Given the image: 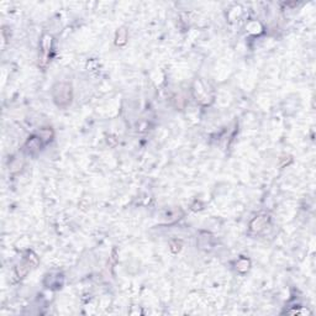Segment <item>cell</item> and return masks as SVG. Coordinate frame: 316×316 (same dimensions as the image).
<instances>
[{"mask_svg": "<svg viewBox=\"0 0 316 316\" xmlns=\"http://www.w3.org/2000/svg\"><path fill=\"white\" fill-rule=\"evenodd\" d=\"M54 100L58 105L64 106L68 105L72 99V90H70L69 84H58L57 87H54Z\"/></svg>", "mask_w": 316, "mask_h": 316, "instance_id": "1", "label": "cell"}]
</instances>
